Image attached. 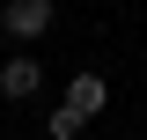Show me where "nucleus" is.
<instances>
[{
  "label": "nucleus",
  "mask_w": 147,
  "mask_h": 140,
  "mask_svg": "<svg viewBox=\"0 0 147 140\" xmlns=\"http://www.w3.org/2000/svg\"><path fill=\"white\" fill-rule=\"evenodd\" d=\"M81 125H88V118H81V111H74V103H59V111H52V140H74V133H81Z\"/></svg>",
  "instance_id": "20e7f679"
},
{
  "label": "nucleus",
  "mask_w": 147,
  "mask_h": 140,
  "mask_svg": "<svg viewBox=\"0 0 147 140\" xmlns=\"http://www.w3.org/2000/svg\"><path fill=\"white\" fill-rule=\"evenodd\" d=\"M37 88H44V67H37L30 52H15L7 67H0V96H15V103H22V96H37Z\"/></svg>",
  "instance_id": "f03ea898"
},
{
  "label": "nucleus",
  "mask_w": 147,
  "mask_h": 140,
  "mask_svg": "<svg viewBox=\"0 0 147 140\" xmlns=\"http://www.w3.org/2000/svg\"><path fill=\"white\" fill-rule=\"evenodd\" d=\"M66 103L81 111V118H96V111L110 103V88H103V74H74V88H66Z\"/></svg>",
  "instance_id": "7ed1b4c3"
},
{
  "label": "nucleus",
  "mask_w": 147,
  "mask_h": 140,
  "mask_svg": "<svg viewBox=\"0 0 147 140\" xmlns=\"http://www.w3.org/2000/svg\"><path fill=\"white\" fill-rule=\"evenodd\" d=\"M0 22H7L15 44H30V37L52 30V0H0Z\"/></svg>",
  "instance_id": "f257e3e1"
}]
</instances>
